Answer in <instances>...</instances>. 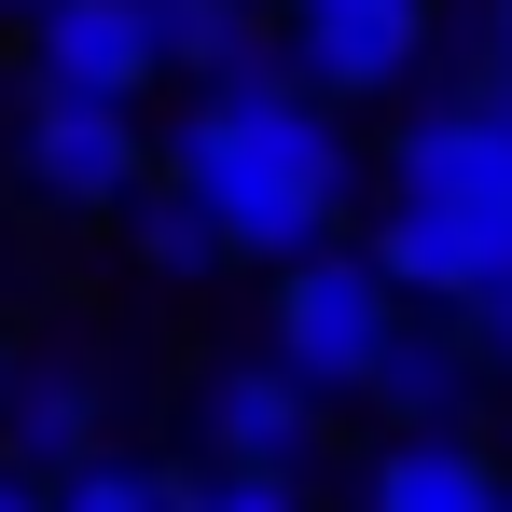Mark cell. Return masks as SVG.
<instances>
[{
    "label": "cell",
    "instance_id": "obj_1",
    "mask_svg": "<svg viewBox=\"0 0 512 512\" xmlns=\"http://www.w3.org/2000/svg\"><path fill=\"white\" fill-rule=\"evenodd\" d=\"M167 180L222 222L236 263H305V250H346L360 153H346L333 97H305L291 56L263 42L222 84H194V111H180V139H167Z\"/></svg>",
    "mask_w": 512,
    "mask_h": 512
},
{
    "label": "cell",
    "instance_id": "obj_2",
    "mask_svg": "<svg viewBox=\"0 0 512 512\" xmlns=\"http://www.w3.org/2000/svg\"><path fill=\"white\" fill-rule=\"evenodd\" d=\"M263 346H277L319 402H360V388L388 374V346H402V291H388V263H374V250H305V263H277Z\"/></svg>",
    "mask_w": 512,
    "mask_h": 512
},
{
    "label": "cell",
    "instance_id": "obj_3",
    "mask_svg": "<svg viewBox=\"0 0 512 512\" xmlns=\"http://www.w3.org/2000/svg\"><path fill=\"white\" fill-rule=\"evenodd\" d=\"M14 180H28L42 208H70V222H125V208L153 194V139H139V111H111V97H42L28 84Z\"/></svg>",
    "mask_w": 512,
    "mask_h": 512
},
{
    "label": "cell",
    "instance_id": "obj_4",
    "mask_svg": "<svg viewBox=\"0 0 512 512\" xmlns=\"http://www.w3.org/2000/svg\"><path fill=\"white\" fill-rule=\"evenodd\" d=\"M277 56L305 97H402L429 56V0H277Z\"/></svg>",
    "mask_w": 512,
    "mask_h": 512
},
{
    "label": "cell",
    "instance_id": "obj_5",
    "mask_svg": "<svg viewBox=\"0 0 512 512\" xmlns=\"http://www.w3.org/2000/svg\"><path fill=\"white\" fill-rule=\"evenodd\" d=\"M111 457V360L84 333L28 346L14 360V402H0V471H28V485H56V471H84Z\"/></svg>",
    "mask_w": 512,
    "mask_h": 512
},
{
    "label": "cell",
    "instance_id": "obj_6",
    "mask_svg": "<svg viewBox=\"0 0 512 512\" xmlns=\"http://www.w3.org/2000/svg\"><path fill=\"white\" fill-rule=\"evenodd\" d=\"M28 84L139 111V97L167 84V14L153 0H56V14H28Z\"/></svg>",
    "mask_w": 512,
    "mask_h": 512
},
{
    "label": "cell",
    "instance_id": "obj_7",
    "mask_svg": "<svg viewBox=\"0 0 512 512\" xmlns=\"http://www.w3.org/2000/svg\"><path fill=\"white\" fill-rule=\"evenodd\" d=\"M194 443H208V471H305V443H319V388L263 346V360H208L194 374Z\"/></svg>",
    "mask_w": 512,
    "mask_h": 512
},
{
    "label": "cell",
    "instance_id": "obj_8",
    "mask_svg": "<svg viewBox=\"0 0 512 512\" xmlns=\"http://www.w3.org/2000/svg\"><path fill=\"white\" fill-rule=\"evenodd\" d=\"M388 167H402V194H443V208H471V222H512V97H443V111H416L402 139H388Z\"/></svg>",
    "mask_w": 512,
    "mask_h": 512
},
{
    "label": "cell",
    "instance_id": "obj_9",
    "mask_svg": "<svg viewBox=\"0 0 512 512\" xmlns=\"http://www.w3.org/2000/svg\"><path fill=\"white\" fill-rule=\"evenodd\" d=\"M360 512H512V471L471 429H402V443L360 471Z\"/></svg>",
    "mask_w": 512,
    "mask_h": 512
},
{
    "label": "cell",
    "instance_id": "obj_10",
    "mask_svg": "<svg viewBox=\"0 0 512 512\" xmlns=\"http://www.w3.org/2000/svg\"><path fill=\"white\" fill-rule=\"evenodd\" d=\"M471 374H485V360H471V333H443V319H402L388 374H374L360 402H374V416H388V443H402V429H457V416H471Z\"/></svg>",
    "mask_w": 512,
    "mask_h": 512
},
{
    "label": "cell",
    "instance_id": "obj_11",
    "mask_svg": "<svg viewBox=\"0 0 512 512\" xmlns=\"http://www.w3.org/2000/svg\"><path fill=\"white\" fill-rule=\"evenodd\" d=\"M125 263H139V277H167V291H194V277H222L236 250H222V222H208L180 180H153V194L125 208Z\"/></svg>",
    "mask_w": 512,
    "mask_h": 512
},
{
    "label": "cell",
    "instance_id": "obj_12",
    "mask_svg": "<svg viewBox=\"0 0 512 512\" xmlns=\"http://www.w3.org/2000/svg\"><path fill=\"white\" fill-rule=\"evenodd\" d=\"M42 512H180V471L111 443V457H84V471H56V485H42Z\"/></svg>",
    "mask_w": 512,
    "mask_h": 512
},
{
    "label": "cell",
    "instance_id": "obj_13",
    "mask_svg": "<svg viewBox=\"0 0 512 512\" xmlns=\"http://www.w3.org/2000/svg\"><path fill=\"white\" fill-rule=\"evenodd\" d=\"M180 512H305V471H180Z\"/></svg>",
    "mask_w": 512,
    "mask_h": 512
},
{
    "label": "cell",
    "instance_id": "obj_14",
    "mask_svg": "<svg viewBox=\"0 0 512 512\" xmlns=\"http://www.w3.org/2000/svg\"><path fill=\"white\" fill-rule=\"evenodd\" d=\"M457 333H471V360H485V374H512V277L471 305V319H457Z\"/></svg>",
    "mask_w": 512,
    "mask_h": 512
},
{
    "label": "cell",
    "instance_id": "obj_15",
    "mask_svg": "<svg viewBox=\"0 0 512 512\" xmlns=\"http://www.w3.org/2000/svg\"><path fill=\"white\" fill-rule=\"evenodd\" d=\"M485 84L512 97V0H485Z\"/></svg>",
    "mask_w": 512,
    "mask_h": 512
},
{
    "label": "cell",
    "instance_id": "obj_16",
    "mask_svg": "<svg viewBox=\"0 0 512 512\" xmlns=\"http://www.w3.org/2000/svg\"><path fill=\"white\" fill-rule=\"evenodd\" d=\"M0 512H42V485H28V471H0Z\"/></svg>",
    "mask_w": 512,
    "mask_h": 512
},
{
    "label": "cell",
    "instance_id": "obj_17",
    "mask_svg": "<svg viewBox=\"0 0 512 512\" xmlns=\"http://www.w3.org/2000/svg\"><path fill=\"white\" fill-rule=\"evenodd\" d=\"M0 14H56V0H0Z\"/></svg>",
    "mask_w": 512,
    "mask_h": 512
},
{
    "label": "cell",
    "instance_id": "obj_18",
    "mask_svg": "<svg viewBox=\"0 0 512 512\" xmlns=\"http://www.w3.org/2000/svg\"><path fill=\"white\" fill-rule=\"evenodd\" d=\"M0 402H14V346H0Z\"/></svg>",
    "mask_w": 512,
    "mask_h": 512
}]
</instances>
